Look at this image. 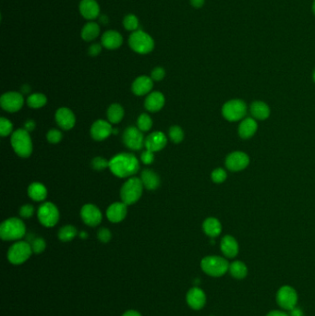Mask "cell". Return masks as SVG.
<instances>
[{"mask_svg":"<svg viewBox=\"0 0 315 316\" xmlns=\"http://www.w3.org/2000/svg\"><path fill=\"white\" fill-rule=\"evenodd\" d=\"M222 253L229 258L237 256L239 253V244L231 236H225L221 240Z\"/></svg>","mask_w":315,"mask_h":316,"instance_id":"cb8c5ba5","label":"cell"},{"mask_svg":"<svg viewBox=\"0 0 315 316\" xmlns=\"http://www.w3.org/2000/svg\"><path fill=\"white\" fill-rule=\"evenodd\" d=\"M122 316H142V315L139 312H137V311L129 310V311H127L126 313H124Z\"/></svg>","mask_w":315,"mask_h":316,"instance_id":"816d5d0a","label":"cell"},{"mask_svg":"<svg viewBox=\"0 0 315 316\" xmlns=\"http://www.w3.org/2000/svg\"><path fill=\"white\" fill-rule=\"evenodd\" d=\"M79 9L82 16L86 20H94L100 14V7L96 0H82Z\"/></svg>","mask_w":315,"mask_h":316,"instance_id":"d6986e66","label":"cell"},{"mask_svg":"<svg viewBox=\"0 0 315 316\" xmlns=\"http://www.w3.org/2000/svg\"><path fill=\"white\" fill-rule=\"evenodd\" d=\"M62 133L61 131H60L59 129H50L46 135V138H47V141L50 143V144H53V145H56V144H59L60 141L62 140Z\"/></svg>","mask_w":315,"mask_h":316,"instance_id":"60d3db41","label":"cell"},{"mask_svg":"<svg viewBox=\"0 0 315 316\" xmlns=\"http://www.w3.org/2000/svg\"><path fill=\"white\" fill-rule=\"evenodd\" d=\"M124 117V109L119 104H113L107 109V119L111 124H118Z\"/></svg>","mask_w":315,"mask_h":316,"instance_id":"4dcf8cb0","label":"cell"},{"mask_svg":"<svg viewBox=\"0 0 315 316\" xmlns=\"http://www.w3.org/2000/svg\"><path fill=\"white\" fill-rule=\"evenodd\" d=\"M123 143L130 150L139 151L145 146V137L143 132L135 127H128L123 134Z\"/></svg>","mask_w":315,"mask_h":316,"instance_id":"8fae6325","label":"cell"},{"mask_svg":"<svg viewBox=\"0 0 315 316\" xmlns=\"http://www.w3.org/2000/svg\"><path fill=\"white\" fill-rule=\"evenodd\" d=\"M166 76V71L164 68L161 67H156L153 69L152 73H151V78L153 81L155 82H160L162 81L163 79Z\"/></svg>","mask_w":315,"mask_h":316,"instance_id":"ee69618b","label":"cell"},{"mask_svg":"<svg viewBox=\"0 0 315 316\" xmlns=\"http://www.w3.org/2000/svg\"><path fill=\"white\" fill-rule=\"evenodd\" d=\"M30 244H31L32 250H33V253L35 254H39V253H43L46 247V243H45L44 239L42 238H35L32 240V242Z\"/></svg>","mask_w":315,"mask_h":316,"instance_id":"74e56055","label":"cell"},{"mask_svg":"<svg viewBox=\"0 0 315 316\" xmlns=\"http://www.w3.org/2000/svg\"><path fill=\"white\" fill-rule=\"evenodd\" d=\"M141 180L145 188L150 190H156L160 186V178L159 176L151 169H145L142 172Z\"/></svg>","mask_w":315,"mask_h":316,"instance_id":"d4e9b609","label":"cell"},{"mask_svg":"<svg viewBox=\"0 0 315 316\" xmlns=\"http://www.w3.org/2000/svg\"><path fill=\"white\" fill-rule=\"evenodd\" d=\"M97 237H98V239L103 243H107L110 240L112 235H111L109 230L101 229L97 233Z\"/></svg>","mask_w":315,"mask_h":316,"instance_id":"f6af8a7d","label":"cell"},{"mask_svg":"<svg viewBox=\"0 0 315 316\" xmlns=\"http://www.w3.org/2000/svg\"><path fill=\"white\" fill-rule=\"evenodd\" d=\"M101 42H102L103 46L105 47L106 49L114 50L121 46V44L123 43V37L119 32L110 30V31H106L103 34Z\"/></svg>","mask_w":315,"mask_h":316,"instance_id":"44dd1931","label":"cell"},{"mask_svg":"<svg viewBox=\"0 0 315 316\" xmlns=\"http://www.w3.org/2000/svg\"><path fill=\"white\" fill-rule=\"evenodd\" d=\"M137 125L138 128L141 131H148L150 130L152 126H153V120L151 117L147 114H142L137 120Z\"/></svg>","mask_w":315,"mask_h":316,"instance_id":"e575fe53","label":"cell"},{"mask_svg":"<svg viewBox=\"0 0 315 316\" xmlns=\"http://www.w3.org/2000/svg\"><path fill=\"white\" fill-rule=\"evenodd\" d=\"M37 216L43 227L53 228L60 220V212L56 205L47 202L39 207Z\"/></svg>","mask_w":315,"mask_h":316,"instance_id":"ba28073f","label":"cell"},{"mask_svg":"<svg viewBox=\"0 0 315 316\" xmlns=\"http://www.w3.org/2000/svg\"><path fill=\"white\" fill-rule=\"evenodd\" d=\"M190 5L195 9H201L205 5V0H189Z\"/></svg>","mask_w":315,"mask_h":316,"instance_id":"c3c4849f","label":"cell"},{"mask_svg":"<svg viewBox=\"0 0 315 316\" xmlns=\"http://www.w3.org/2000/svg\"><path fill=\"white\" fill-rule=\"evenodd\" d=\"M33 250L27 241H18L14 243L8 252V259L12 265H19L25 263L31 257Z\"/></svg>","mask_w":315,"mask_h":316,"instance_id":"52a82bcc","label":"cell"},{"mask_svg":"<svg viewBox=\"0 0 315 316\" xmlns=\"http://www.w3.org/2000/svg\"><path fill=\"white\" fill-rule=\"evenodd\" d=\"M13 125L9 120L5 118L0 119V134L2 137H6L9 135L12 132Z\"/></svg>","mask_w":315,"mask_h":316,"instance_id":"f35d334b","label":"cell"},{"mask_svg":"<svg viewBox=\"0 0 315 316\" xmlns=\"http://www.w3.org/2000/svg\"><path fill=\"white\" fill-rule=\"evenodd\" d=\"M127 215V205L124 203H114L107 208L106 216L112 223L121 222Z\"/></svg>","mask_w":315,"mask_h":316,"instance_id":"ffe728a7","label":"cell"},{"mask_svg":"<svg viewBox=\"0 0 315 316\" xmlns=\"http://www.w3.org/2000/svg\"><path fill=\"white\" fill-rule=\"evenodd\" d=\"M186 299L189 306L191 309L201 310L205 305L206 296L203 290L198 287H194L188 291Z\"/></svg>","mask_w":315,"mask_h":316,"instance_id":"ac0fdd59","label":"cell"},{"mask_svg":"<svg viewBox=\"0 0 315 316\" xmlns=\"http://www.w3.org/2000/svg\"><path fill=\"white\" fill-rule=\"evenodd\" d=\"M141 160L142 162L145 164V165H150L153 162L154 160V156H153V152L146 150L144 153H142L141 155Z\"/></svg>","mask_w":315,"mask_h":316,"instance_id":"bcb514c9","label":"cell"},{"mask_svg":"<svg viewBox=\"0 0 315 316\" xmlns=\"http://www.w3.org/2000/svg\"><path fill=\"white\" fill-rule=\"evenodd\" d=\"M168 144V139L161 131H155L148 135L145 139V146L146 150L152 151L153 153L161 151Z\"/></svg>","mask_w":315,"mask_h":316,"instance_id":"2e32d148","label":"cell"},{"mask_svg":"<svg viewBox=\"0 0 315 316\" xmlns=\"http://www.w3.org/2000/svg\"><path fill=\"white\" fill-rule=\"evenodd\" d=\"M313 12L315 15V0H314V3H313Z\"/></svg>","mask_w":315,"mask_h":316,"instance_id":"9f6ffc18","label":"cell"},{"mask_svg":"<svg viewBox=\"0 0 315 316\" xmlns=\"http://www.w3.org/2000/svg\"><path fill=\"white\" fill-rule=\"evenodd\" d=\"M203 228L205 234L211 238H215L221 233V224L214 217L207 218L204 222Z\"/></svg>","mask_w":315,"mask_h":316,"instance_id":"f1b7e54d","label":"cell"},{"mask_svg":"<svg viewBox=\"0 0 315 316\" xmlns=\"http://www.w3.org/2000/svg\"><path fill=\"white\" fill-rule=\"evenodd\" d=\"M153 81L152 78L144 75L137 78L133 82L131 90L133 94H136L138 96H142V95L149 94L153 89Z\"/></svg>","mask_w":315,"mask_h":316,"instance_id":"7402d4cb","label":"cell"},{"mask_svg":"<svg viewBox=\"0 0 315 316\" xmlns=\"http://www.w3.org/2000/svg\"><path fill=\"white\" fill-rule=\"evenodd\" d=\"M128 44L133 51L141 55L149 54L154 48V41L151 35L142 30H137L130 34Z\"/></svg>","mask_w":315,"mask_h":316,"instance_id":"277c9868","label":"cell"},{"mask_svg":"<svg viewBox=\"0 0 315 316\" xmlns=\"http://www.w3.org/2000/svg\"><path fill=\"white\" fill-rule=\"evenodd\" d=\"M25 225L17 217H11L1 224L0 237L3 240H17L24 237Z\"/></svg>","mask_w":315,"mask_h":316,"instance_id":"3957f363","label":"cell"},{"mask_svg":"<svg viewBox=\"0 0 315 316\" xmlns=\"http://www.w3.org/2000/svg\"><path fill=\"white\" fill-rule=\"evenodd\" d=\"M28 195L35 202H42L47 196V190L42 183L34 182L28 188Z\"/></svg>","mask_w":315,"mask_h":316,"instance_id":"484cf974","label":"cell"},{"mask_svg":"<svg viewBox=\"0 0 315 316\" xmlns=\"http://www.w3.org/2000/svg\"><path fill=\"white\" fill-rule=\"evenodd\" d=\"M102 51V45L100 43H93L88 49V54L91 57H96Z\"/></svg>","mask_w":315,"mask_h":316,"instance_id":"7dc6e473","label":"cell"},{"mask_svg":"<svg viewBox=\"0 0 315 316\" xmlns=\"http://www.w3.org/2000/svg\"><path fill=\"white\" fill-rule=\"evenodd\" d=\"M78 234L76 228L71 225L64 226L59 231V239L63 242H68L74 239Z\"/></svg>","mask_w":315,"mask_h":316,"instance_id":"d6a6232c","label":"cell"},{"mask_svg":"<svg viewBox=\"0 0 315 316\" xmlns=\"http://www.w3.org/2000/svg\"><path fill=\"white\" fill-rule=\"evenodd\" d=\"M46 102V96L43 94H31L27 99L28 105L32 108H41L45 105Z\"/></svg>","mask_w":315,"mask_h":316,"instance_id":"836d02e7","label":"cell"},{"mask_svg":"<svg viewBox=\"0 0 315 316\" xmlns=\"http://www.w3.org/2000/svg\"><path fill=\"white\" fill-rule=\"evenodd\" d=\"M144 185L142 180L138 178H130L127 180L120 190V197L122 203L130 205L135 204L143 194Z\"/></svg>","mask_w":315,"mask_h":316,"instance_id":"5b68a950","label":"cell"},{"mask_svg":"<svg viewBox=\"0 0 315 316\" xmlns=\"http://www.w3.org/2000/svg\"><path fill=\"white\" fill-rule=\"evenodd\" d=\"M222 113L226 120L229 121H238L246 116L247 106L242 100L235 99L224 105Z\"/></svg>","mask_w":315,"mask_h":316,"instance_id":"9c48e42d","label":"cell"},{"mask_svg":"<svg viewBox=\"0 0 315 316\" xmlns=\"http://www.w3.org/2000/svg\"><path fill=\"white\" fill-rule=\"evenodd\" d=\"M56 121L60 128L69 130L74 127L76 118L70 109L67 107H61L56 112Z\"/></svg>","mask_w":315,"mask_h":316,"instance_id":"e0dca14e","label":"cell"},{"mask_svg":"<svg viewBox=\"0 0 315 316\" xmlns=\"http://www.w3.org/2000/svg\"><path fill=\"white\" fill-rule=\"evenodd\" d=\"M165 105V96L160 92H153L148 94L145 102V108L150 112H157L162 109Z\"/></svg>","mask_w":315,"mask_h":316,"instance_id":"603a6c76","label":"cell"},{"mask_svg":"<svg viewBox=\"0 0 315 316\" xmlns=\"http://www.w3.org/2000/svg\"><path fill=\"white\" fill-rule=\"evenodd\" d=\"M257 123L252 118H248L243 120L239 127V136L243 139H249L255 133L257 130Z\"/></svg>","mask_w":315,"mask_h":316,"instance_id":"4316f807","label":"cell"},{"mask_svg":"<svg viewBox=\"0 0 315 316\" xmlns=\"http://www.w3.org/2000/svg\"><path fill=\"white\" fill-rule=\"evenodd\" d=\"M251 113L257 120H264L269 117L270 109L265 103L257 101L252 104Z\"/></svg>","mask_w":315,"mask_h":316,"instance_id":"f546056e","label":"cell"},{"mask_svg":"<svg viewBox=\"0 0 315 316\" xmlns=\"http://www.w3.org/2000/svg\"><path fill=\"white\" fill-rule=\"evenodd\" d=\"M123 26L128 31L135 32L139 28V20L134 14H128L123 19Z\"/></svg>","mask_w":315,"mask_h":316,"instance_id":"d590c367","label":"cell"},{"mask_svg":"<svg viewBox=\"0 0 315 316\" xmlns=\"http://www.w3.org/2000/svg\"><path fill=\"white\" fill-rule=\"evenodd\" d=\"M249 163V156L242 152H234L226 159V166L231 171L242 170L247 168Z\"/></svg>","mask_w":315,"mask_h":316,"instance_id":"5bb4252c","label":"cell"},{"mask_svg":"<svg viewBox=\"0 0 315 316\" xmlns=\"http://www.w3.org/2000/svg\"><path fill=\"white\" fill-rule=\"evenodd\" d=\"M169 137L173 143L179 144L184 139V132H183L182 128L179 126H173L169 129Z\"/></svg>","mask_w":315,"mask_h":316,"instance_id":"8d00e7d4","label":"cell"},{"mask_svg":"<svg viewBox=\"0 0 315 316\" xmlns=\"http://www.w3.org/2000/svg\"><path fill=\"white\" fill-rule=\"evenodd\" d=\"M24 99L22 94L17 92H9L3 94L0 98L1 107L5 111L17 112L22 107Z\"/></svg>","mask_w":315,"mask_h":316,"instance_id":"7c38bea8","label":"cell"},{"mask_svg":"<svg viewBox=\"0 0 315 316\" xmlns=\"http://www.w3.org/2000/svg\"><path fill=\"white\" fill-rule=\"evenodd\" d=\"M227 179V173L222 169H216L212 173V180L215 183H222Z\"/></svg>","mask_w":315,"mask_h":316,"instance_id":"b9f144b4","label":"cell"},{"mask_svg":"<svg viewBox=\"0 0 315 316\" xmlns=\"http://www.w3.org/2000/svg\"><path fill=\"white\" fill-rule=\"evenodd\" d=\"M34 208L33 205H25L21 207L20 209V215L22 218H30L34 215Z\"/></svg>","mask_w":315,"mask_h":316,"instance_id":"7bdbcfd3","label":"cell"},{"mask_svg":"<svg viewBox=\"0 0 315 316\" xmlns=\"http://www.w3.org/2000/svg\"><path fill=\"white\" fill-rule=\"evenodd\" d=\"M35 128V123L34 120H28L24 125V128L27 131H32Z\"/></svg>","mask_w":315,"mask_h":316,"instance_id":"681fc988","label":"cell"},{"mask_svg":"<svg viewBox=\"0 0 315 316\" xmlns=\"http://www.w3.org/2000/svg\"><path fill=\"white\" fill-rule=\"evenodd\" d=\"M113 131L110 122L105 120H98L94 122L91 128V136L95 141L101 142L110 136Z\"/></svg>","mask_w":315,"mask_h":316,"instance_id":"9a60e30c","label":"cell"},{"mask_svg":"<svg viewBox=\"0 0 315 316\" xmlns=\"http://www.w3.org/2000/svg\"><path fill=\"white\" fill-rule=\"evenodd\" d=\"M10 143L14 152L21 158H27L33 153L32 139L25 128L15 130L11 135Z\"/></svg>","mask_w":315,"mask_h":316,"instance_id":"7a4b0ae2","label":"cell"},{"mask_svg":"<svg viewBox=\"0 0 315 316\" xmlns=\"http://www.w3.org/2000/svg\"><path fill=\"white\" fill-rule=\"evenodd\" d=\"M314 81L315 82V71H314Z\"/></svg>","mask_w":315,"mask_h":316,"instance_id":"6f0895ef","label":"cell"},{"mask_svg":"<svg viewBox=\"0 0 315 316\" xmlns=\"http://www.w3.org/2000/svg\"><path fill=\"white\" fill-rule=\"evenodd\" d=\"M266 316H289V315L285 314L284 312H280V311H273Z\"/></svg>","mask_w":315,"mask_h":316,"instance_id":"f5cc1de1","label":"cell"},{"mask_svg":"<svg viewBox=\"0 0 315 316\" xmlns=\"http://www.w3.org/2000/svg\"><path fill=\"white\" fill-rule=\"evenodd\" d=\"M111 172L119 178H128L135 175L140 169V163L136 156L128 153L115 155L109 161Z\"/></svg>","mask_w":315,"mask_h":316,"instance_id":"6da1fadb","label":"cell"},{"mask_svg":"<svg viewBox=\"0 0 315 316\" xmlns=\"http://www.w3.org/2000/svg\"><path fill=\"white\" fill-rule=\"evenodd\" d=\"M80 237H81L82 239H86V238H87V234H86V232L83 231V232L80 234Z\"/></svg>","mask_w":315,"mask_h":316,"instance_id":"11a10c76","label":"cell"},{"mask_svg":"<svg viewBox=\"0 0 315 316\" xmlns=\"http://www.w3.org/2000/svg\"><path fill=\"white\" fill-rule=\"evenodd\" d=\"M203 271L208 275L218 277L227 273L230 269L228 261L220 256L205 257L201 262Z\"/></svg>","mask_w":315,"mask_h":316,"instance_id":"8992f818","label":"cell"},{"mask_svg":"<svg viewBox=\"0 0 315 316\" xmlns=\"http://www.w3.org/2000/svg\"><path fill=\"white\" fill-rule=\"evenodd\" d=\"M81 216L83 221L90 227H96L102 222V213L94 205H84L81 210Z\"/></svg>","mask_w":315,"mask_h":316,"instance_id":"4fadbf2b","label":"cell"},{"mask_svg":"<svg viewBox=\"0 0 315 316\" xmlns=\"http://www.w3.org/2000/svg\"><path fill=\"white\" fill-rule=\"evenodd\" d=\"M99 21L103 24H106L108 22V17L106 15H102L99 19Z\"/></svg>","mask_w":315,"mask_h":316,"instance_id":"db71d44e","label":"cell"},{"mask_svg":"<svg viewBox=\"0 0 315 316\" xmlns=\"http://www.w3.org/2000/svg\"><path fill=\"white\" fill-rule=\"evenodd\" d=\"M276 300L280 307L291 311L296 307L298 302V294L292 287L284 286L277 292Z\"/></svg>","mask_w":315,"mask_h":316,"instance_id":"30bf717a","label":"cell"},{"mask_svg":"<svg viewBox=\"0 0 315 316\" xmlns=\"http://www.w3.org/2000/svg\"><path fill=\"white\" fill-rule=\"evenodd\" d=\"M92 168L95 170H103L106 168H109V162L103 157H94L92 161Z\"/></svg>","mask_w":315,"mask_h":316,"instance_id":"ab89813d","label":"cell"},{"mask_svg":"<svg viewBox=\"0 0 315 316\" xmlns=\"http://www.w3.org/2000/svg\"><path fill=\"white\" fill-rule=\"evenodd\" d=\"M230 274L237 279H243L246 277L248 274L247 266L240 261H236L230 265Z\"/></svg>","mask_w":315,"mask_h":316,"instance_id":"1f68e13d","label":"cell"},{"mask_svg":"<svg viewBox=\"0 0 315 316\" xmlns=\"http://www.w3.org/2000/svg\"><path fill=\"white\" fill-rule=\"evenodd\" d=\"M289 316H304V315L300 309L295 307L290 311V315Z\"/></svg>","mask_w":315,"mask_h":316,"instance_id":"f907efd6","label":"cell"},{"mask_svg":"<svg viewBox=\"0 0 315 316\" xmlns=\"http://www.w3.org/2000/svg\"><path fill=\"white\" fill-rule=\"evenodd\" d=\"M100 34V27L94 21H89L84 26L82 30V38L86 42H91L97 38Z\"/></svg>","mask_w":315,"mask_h":316,"instance_id":"83f0119b","label":"cell"}]
</instances>
